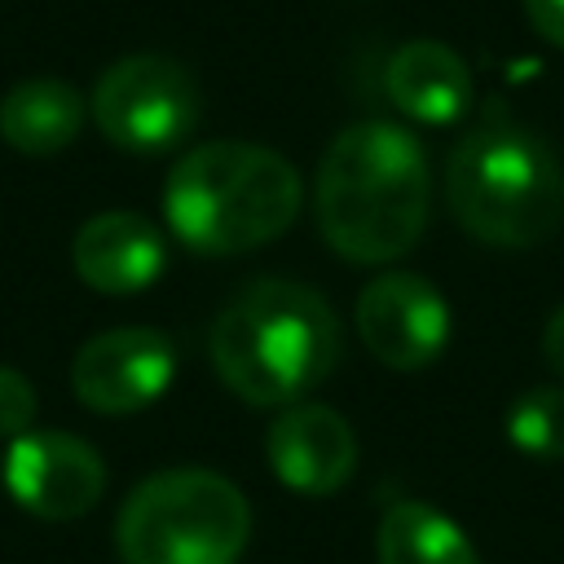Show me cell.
<instances>
[{
    "instance_id": "1",
    "label": "cell",
    "mask_w": 564,
    "mask_h": 564,
    "mask_svg": "<svg viewBox=\"0 0 564 564\" xmlns=\"http://www.w3.org/2000/svg\"><path fill=\"white\" fill-rule=\"evenodd\" d=\"M317 229L339 260L388 264L427 229V154L401 123L344 128L317 163Z\"/></svg>"
},
{
    "instance_id": "2",
    "label": "cell",
    "mask_w": 564,
    "mask_h": 564,
    "mask_svg": "<svg viewBox=\"0 0 564 564\" xmlns=\"http://www.w3.org/2000/svg\"><path fill=\"white\" fill-rule=\"evenodd\" d=\"M344 335L335 308L282 278L247 286L212 322V366L220 383L247 405H295L339 361Z\"/></svg>"
},
{
    "instance_id": "11",
    "label": "cell",
    "mask_w": 564,
    "mask_h": 564,
    "mask_svg": "<svg viewBox=\"0 0 564 564\" xmlns=\"http://www.w3.org/2000/svg\"><path fill=\"white\" fill-rule=\"evenodd\" d=\"M70 260H75V273L93 291H101V295H137L163 273L167 247H163V234L145 216H137V212H101V216L79 225Z\"/></svg>"
},
{
    "instance_id": "13",
    "label": "cell",
    "mask_w": 564,
    "mask_h": 564,
    "mask_svg": "<svg viewBox=\"0 0 564 564\" xmlns=\"http://www.w3.org/2000/svg\"><path fill=\"white\" fill-rule=\"evenodd\" d=\"M84 115H88V101L79 97L75 84L48 79V75L22 79L0 97V137L18 154L48 159L79 137Z\"/></svg>"
},
{
    "instance_id": "8",
    "label": "cell",
    "mask_w": 564,
    "mask_h": 564,
    "mask_svg": "<svg viewBox=\"0 0 564 564\" xmlns=\"http://www.w3.org/2000/svg\"><path fill=\"white\" fill-rule=\"evenodd\" d=\"M357 335L375 361L423 370L449 344V304L419 273H379L357 295Z\"/></svg>"
},
{
    "instance_id": "14",
    "label": "cell",
    "mask_w": 564,
    "mask_h": 564,
    "mask_svg": "<svg viewBox=\"0 0 564 564\" xmlns=\"http://www.w3.org/2000/svg\"><path fill=\"white\" fill-rule=\"evenodd\" d=\"M379 564H480L467 533L436 507L401 498L379 520Z\"/></svg>"
},
{
    "instance_id": "3",
    "label": "cell",
    "mask_w": 564,
    "mask_h": 564,
    "mask_svg": "<svg viewBox=\"0 0 564 564\" xmlns=\"http://www.w3.org/2000/svg\"><path fill=\"white\" fill-rule=\"evenodd\" d=\"M304 185L291 159L251 141H207L176 159L163 185L167 229L198 256H238L273 242L300 216Z\"/></svg>"
},
{
    "instance_id": "6",
    "label": "cell",
    "mask_w": 564,
    "mask_h": 564,
    "mask_svg": "<svg viewBox=\"0 0 564 564\" xmlns=\"http://www.w3.org/2000/svg\"><path fill=\"white\" fill-rule=\"evenodd\" d=\"M88 110L110 145L128 154H163L194 132L203 97L181 62L163 53H132L101 70Z\"/></svg>"
},
{
    "instance_id": "9",
    "label": "cell",
    "mask_w": 564,
    "mask_h": 564,
    "mask_svg": "<svg viewBox=\"0 0 564 564\" xmlns=\"http://www.w3.org/2000/svg\"><path fill=\"white\" fill-rule=\"evenodd\" d=\"M4 485L40 520H79L106 494V463L70 432H22L4 454Z\"/></svg>"
},
{
    "instance_id": "12",
    "label": "cell",
    "mask_w": 564,
    "mask_h": 564,
    "mask_svg": "<svg viewBox=\"0 0 564 564\" xmlns=\"http://www.w3.org/2000/svg\"><path fill=\"white\" fill-rule=\"evenodd\" d=\"M383 88L392 106L427 128H449L471 106V70L441 40H410L388 57Z\"/></svg>"
},
{
    "instance_id": "5",
    "label": "cell",
    "mask_w": 564,
    "mask_h": 564,
    "mask_svg": "<svg viewBox=\"0 0 564 564\" xmlns=\"http://www.w3.org/2000/svg\"><path fill=\"white\" fill-rule=\"evenodd\" d=\"M247 538L251 507L242 489L207 467L145 476L115 520L123 564H238Z\"/></svg>"
},
{
    "instance_id": "4",
    "label": "cell",
    "mask_w": 564,
    "mask_h": 564,
    "mask_svg": "<svg viewBox=\"0 0 564 564\" xmlns=\"http://www.w3.org/2000/svg\"><path fill=\"white\" fill-rule=\"evenodd\" d=\"M454 220L485 247H538L564 220V163L507 110H485L445 163Z\"/></svg>"
},
{
    "instance_id": "15",
    "label": "cell",
    "mask_w": 564,
    "mask_h": 564,
    "mask_svg": "<svg viewBox=\"0 0 564 564\" xmlns=\"http://www.w3.org/2000/svg\"><path fill=\"white\" fill-rule=\"evenodd\" d=\"M507 436L520 454L538 463H560L564 458V388H529L511 414H507Z\"/></svg>"
},
{
    "instance_id": "18",
    "label": "cell",
    "mask_w": 564,
    "mask_h": 564,
    "mask_svg": "<svg viewBox=\"0 0 564 564\" xmlns=\"http://www.w3.org/2000/svg\"><path fill=\"white\" fill-rule=\"evenodd\" d=\"M542 357H546V366L564 379V304L551 313V322H546V330H542Z\"/></svg>"
},
{
    "instance_id": "17",
    "label": "cell",
    "mask_w": 564,
    "mask_h": 564,
    "mask_svg": "<svg viewBox=\"0 0 564 564\" xmlns=\"http://www.w3.org/2000/svg\"><path fill=\"white\" fill-rule=\"evenodd\" d=\"M524 18L551 48H564V0H524Z\"/></svg>"
},
{
    "instance_id": "10",
    "label": "cell",
    "mask_w": 564,
    "mask_h": 564,
    "mask_svg": "<svg viewBox=\"0 0 564 564\" xmlns=\"http://www.w3.org/2000/svg\"><path fill=\"white\" fill-rule=\"evenodd\" d=\"M264 454L273 476L300 498H330L357 471V436L352 423L322 401L286 405L264 436Z\"/></svg>"
},
{
    "instance_id": "16",
    "label": "cell",
    "mask_w": 564,
    "mask_h": 564,
    "mask_svg": "<svg viewBox=\"0 0 564 564\" xmlns=\"http://www.w3.org/2000/svg\"><path fill=\"white\" fill-rule=\"evenodd\" d=\"M35 410H40V401H35L31 379L9 370V366H0V436L18 441L22 432H31Z\"/></svg>"
},
{
    "instance_id": "7",
    "label": "cell",
    "mask_w": 564,
    "mask_h": 564,
    "mask_svg": "<svg viewBox=\"0 0 564 564\" xmlns=\"http://www.w3.org/2000/svg\"><path fill=\"white\" fill-rule=\"evenodd\" d=\"M176 375V348L154 326H115L93 335L70 361V388L79 405L97 414H137L167 392Z\"/></svg>"
}]
</instances>
